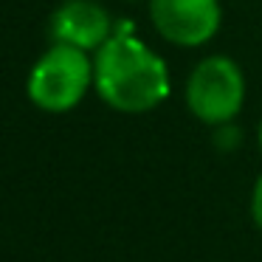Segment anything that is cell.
I'll list each match as a JSON object with an SVG mask.
<instances>
[{
	"instance_id": "obj_3",
	"label": "cell",
	"mask_w": 262,
	"mask_h": 262,
	"mask_svg": "<svg viewBox=\"0 0 262 262\" xmlns=\"http://www.w3.org/2000/svg\"><path fill=\"white\" fill-rule=\"evenodd\" d=\"M245 99V79L228 57H206L186 82V104L203 124L223 127L239 113Z\"/></svg>"
},
{
	"instance_id": "obj_1",
	"label": "cell",
	"mask_w": 262,
	"mask_h": 262,
	"mask_svg": "<svg viewBox=\"0 0 262 262\" xmlns=\"http://www.w3.org/2000/svg\"><path fill=\"white\" fill-rule=\"evenodd\" d=\"M93 85L121 113H147L169 96L166 62L133 34H113L96 51Z\"/></svg>"
},
{
	"instance_id": "obj_5",
	"label": "cell",
	"mask_w": 262,
	"mask_h": 262,
	"mask_svg": "<svg viewBox=\"0 0 262 262\" xmlns=\"http://www.w3.org/2000/svg\"><path fill=\"white\" fill-rule=\"evenodd\" d=\"M51 37L79 51H99L113 37L110 17L93 0H65L51 17Z\"/></svg>"
},
{
	"instance_id": "obj_7",
	"label": "cell",
	"mask_w": 262,
	"mask_h": 262,
	"mask_svg": "<svg viewBox=\"0 0 262 262\" xmlns=\"http://www.w3.org/2000/svg\"><path fill=\"white\" fill-rule=\"evenodd\" d=\"M259 147H262V124H259Z\"/></svg>"
},
{
	"instance_id": "obj_6",
	"label": "cell",
	"mask_w": 262,
	"mask_h": 262,
	"mask_svg": "<svg viewBox=\"0 0 262 262\" xmlns=\"http://www.w3.org/2000/svg\"><path fill=\"white\" fill-rule=\"evenodd\" d=\"M251 217H254L256 228L262 231V175L256 178L254 192H251Z\"/></svg>"
},
{
	"instance_id": "obj_2",
	"label": "cell",
	"mask_w": 262,
	"mask_h": 262,
	"mask_svg": "<svg viewBox=\"0 0 262 262\" xmlns=\"http://www.w3.org/2000/svg\"><path fill=\"white\" fill-rule=\"evenodd\" d=\"M93 85V62L88 51L54 42L29 74V99L46 113H68Z\"/></svg>"
},
{
	"instance_id": "obj_4",
	"label": "cell",
	"mask_w": 262,
	"mask_h": 262,
	"mask_svg": "<svg viewBox=\"0 0 262 262\" xmlns=\"http://www.w3.org/2000/svg\"><path fill=\"white\" fill-rule=\"evenodd\" d=\"M152 26L166 42L194 48L209 42L220 29L217 0H149Z\"/></svg>"
}]
</instances>
